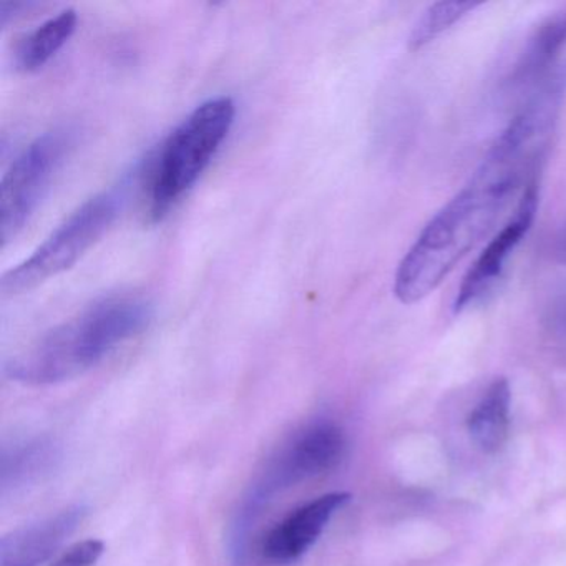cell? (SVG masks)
Returning <instances> with one entry per match:
<instances>
[{"label": "cell", "mask_w": 566, "mask_h": 566, "mask_svg": "<svg viewBox=\"0 0 566 566\" xmlns=\"http://www.w3.org/2000/svg\"><path fill=\"white\" fill-rule=\"evenodd\" d=\"M530 171L490 147L469 184L420 231L399 263L394 294L403 304L429 296L489 237Z\"/></svg>", "instance_id": "cell-1"}, {"label": "cell", "mask_w": 566, "mask_h": 566, "mask_svg": "<svg viewBox=\"0 0 566 566\" xmlns=\"http://www.w3.org/2000/svg\"><path fill=\"white\" fill-rule=\"evenodd\" d=\"M150 319V303L138 294L104 297L12 357L6 374L31 386L74 379L140 334Z\"/></svg>", "instance_id": "cell-2"}, {"label": "cell", "mask_w": 566, "mask_h": 566, "mask_svg": "<svg viewBox=\"0 0 566 566\" xmlns=\"http://www.w3.org/2000/svg\"><path fill=\"white\" fill-rule=\"evenodd\" d=\"M237 105L217 97L198 105L164 145L154 185L151 217L161 220L207 170L234 124Z\"/></svg>", "instance_id": "cell-3"}, {"label": "cell", "mask_w": 566, "mask_h": 566, "mask_svg": "<svg viewBox=\"0 0 566 566\" xmlns=\"http://www.w3.org/2000/svg\"><path fill=\"white\" fill-rule=\"evenodd\" d=\"M118 205L120 197L114 191H105L85 201L28 260L2 276V296L29 293L51 277L71 270L107 233L117 218Z\"/></svg>", "instance_id": "cell-4"}, {"label": "cell", "mask_w": 566, "mask_h": 566, "mask_svg": "<svg viewBox=\"0 0 566 566\" xmlns=\"http://www.w3.org/2000/svg\"><path fill=\"white\" fill-rule=\"evenodd\" d=\"M71 137L65 132H51L32 142L2 177L0 184V238L8 244L14 240L51 188L61 168Z\"/></svg>", "instance_id": "cell-5"}, {"label": "cell", "mask_w": 566, "mask_h": 566, "mask_svg": "<svg viewBox=\"0 0 566 566\" xmlns=\"http://www.w3.org/2000/svg\"><path fill=\"white\" fill-rule=\"evenodd\" d=\"M344 450L346 437L336 423L323 420L304 427L268 463L248 499L247 516L274 493L336 469Z\"/></svg>", "instance_id": "cell-6"}, {"label": "cell", "mask_w": 566, "mask_h": 566, "mask_svg": "<svg viewBox=\"0 0 566 566\" xmlns=\"http://www.w3.org/2000/svg\"><path fill=\"white\" fill-rule=\"evenodd\" d=\"M538 208V187L535 180L530 181L523 191L522 200L512 220L495 234L486 244L485 250L476 258L475 264L470 268L467 276L460 284L459 293L453 301V311L462 313L476 301L482 300L502 276L506 261L520 241L526 237Z\"/></svg>", "instance_id": "cell-7"}, {"label": "cell", "mask_w": 566, "mask_h": 566, "mask_svg": "<svg viewBox=\"0 0 566 566\" xmlns=\"http://www.w3.org/2000/svg\"><path fill=\"white\" fill-rule=\"evenodd\" d=\"M349 500L350 493L333 492L301 506L268 533L263 543L264 556L281 563L300 558L323 535L337 510Z\"/></svg>", "instance_id": "cell-8"}, {"label": "cell", "mask_w": 566, "mask_h": 566, "mask_svg": "<svg viewBox=\"0 0 566 566\" xmlns=\"http://www.w3.org/2000/svg\"><path fill=\"white\" fill-rule=\"evenodd\" d=\"M87 509L69 506L49 518L22 526L0 539V566H41L82 525Z\"/></svg>", "instance_id": "cell-9"}, {"label": "cell", "mask_w": 566, "mask_h": 566, "mask_svg": "<svg viewBox=\"0 0 566 566\" xmlns=\"http://www.w3.org/2000/svg\"><path fill=\"white\" fill-rule=\"evenodd\" d=\"M61 460V449L48 437H35L6 446L0 455V495L24 492L51 475Z\"/></svg>", "instance_id": "cell-10"}, {"label": "cell", "mask_w": 566, "mask_h": 566, "mask_svg": "<svg viewBox=\"0 0 566 566\" xmlns=\"http://www.w3.org/2000/svg\"><path fill=\"white\" fill-rule=\"evenodd\" d=\"M512 392L509 380L496 379L490 384L482 399L467 419L470 437L486 453L502 449L509 437Z\"/></svg>", "instance_id": "cell-11"}, {"label": "cell", "mask_w": 566, "mask_h": 566, "mask_svg": "<svg viewBox=\"0 0 566 566\" xmlns=\"http://www.w3.org/2000/svg\"><path fill=\"white\" fill-rule=\"evenodd\" d=\"M566 48V8L542 22L530 35L512 74V84H528L543 77L556 65V57Z\"/></svg>", "instance_id": "cell-12"}, {"label": "cell", "mask_w": 566, "mask_h": 566, "mask_svg": "<svg viewBox=\"0 0 566 566\" xmlns=\"http://www.w3.org/2000/svg\"><path fill=\"white\" fill-rule=\"evenodd\" d=\"M77 22V12L67 9L39 25L15 49V67L22 72H35L44 67L71 41Z\"/></svg>", "instance_id": "cell-13"}, {"label": "cell", "mask_w": 566, "mask_h": 566, "mask_svg": "<svg viewBox=\"0 0 566 566\" xmlns=\"http://www.w3.org/2000/svg\"><path fill=\"white\" fill-rule=\"evenodd\" d=\"M480 2H459V0H442L429 6L427 11L420 15L417 24L413 25L412 34L409 38L410 51H420L430 42L436 41L440 34L452 28L457 22L462 21L470 12L480 8Z\"/></svg>", "instance_id": "cell-14"}, {"label": "cell", "mask_w": 566, "mask_h": 566, "mask_svg": "<svg viewBox=\"0 0 566 566\" xmlns=\"http://www.w3.org/2000/svg\"><path fill=\"white\" fill-rule=\"evenodd\" d=\"M104 543L98 539H85L62 553L51 566H94L104 553Z\"/></svg>", "instance_id": "cell-15"}, {"label": "cell", "mask_w": 566, "mask_h": 566, "mask_svg": "<svg viewBox=\"0 0 566 566\" xmlns=\"http://www.w3.org/2000/svg\"><path fill=\"white\" fill-rule=\"evenodd\" d=\"M553 254L559 263L566 264V224L556 233L553 240Z\"/></svg>", "instance_id": "cell-16"}]
</instances>
